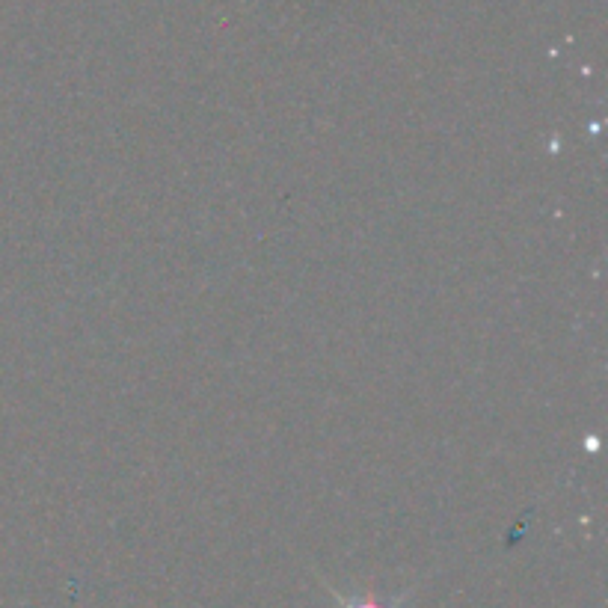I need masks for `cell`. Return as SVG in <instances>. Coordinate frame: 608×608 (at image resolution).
<instances>
[{
    "label": "cell",
    "instance_id": "1",
    "mask_svg": "<svg viewBox=\"0 0 608 608\" xmlns=\"http://www.w3.org/2000/svg\"><path fill=\"white\" fill-rule=\"evenodd\" d=\"M339 606L342 608H395V606H380L377 600H362V603H350V600H345V597H339Z\"/></svg>",
    "mask_w": 608,
    "mask_h": 608
}]
</instances>
